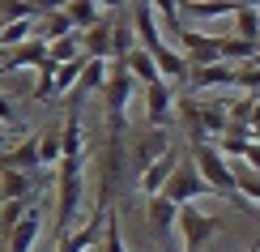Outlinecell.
Wrapping results in <instances>:
<instances>
[{"instance_id": "6da1fadb", "label": "cell", "mask_w": 260, "mask_h": 252, "mask_svg": "<svg viewBox=\"0 0 260 252\" xmlns=\"http://www.w3.org/2000/svg\"><path fill=\"white\" fill-rule=\"evenodd\" d=\"M179 120L188 128V141H222V133L231 128V111L226 103H201L197 94H179Z\"/></svg>"}, {"instance_id": "7a4b0ae2", "label": "cell", "mask_w": 260, "mask_h": 252, "mask_svg": "<svg viewBox=\"0 0 260 252\" xmlns=\"http://www.w3.org/2000/svg\"><path fill=\"white\" fill-rule=\"evenodd\" d=\"M85 154L81 158H64L56 171V214H60V235L77 231V214H81V180H85Z\"/></svg>"}, {"instance_id": "3957f363", "label": "cell", "mask_w": 260, "mask_h": 252, "mask_svg": "<svg viewBox=\"0 0 260 252\" xmlns=\"http://www.w3.org/2000/svg\"><path fill=\"white\" fill-rule=\"evenodd\" d=\"M192 158H197L201 175L213 184V188H218V197H231L239 210H252V205L243 201V192H239V175L226 167V154H222L218 146H213V141H197V146H192Z\"/></svg>"}, {"instance_id": "277c9868", "label": "cell", "mask_w": 260, "mask_h": 252, "mask_svg": "<svg viewBox=\"0 0 260 252\" xmlns=\"http://www.w3.org/2000/svg\"><path fill=\"white\" fill-rule=\"evenodd\" d=\"M133 69L124 60H111V77L103 86V103H107V124H111V141L124 137V107H128V94H133Z\"/></svg>"}, {"instance_id": "5b68a950", "label": "cell", "mask_w": 260, "mask_h": 252, "mask_svg": "<svg viewBox=\"0 0 260 252\" xmlns=\"http://www.w3.org/2000/svg\"><path fill=\"white\" fill-rule=\"evenodd\" d=\"M162 192H167L175 205H192V201H201V197H213L218 188H213V184L201 175L197 158H192V154H183V162L175 167V175L167 180V188H162Z\"/></svg>"}, {"instance_id": "8992f818", "label": "cell", "mask_w": 260, "mask_h": 252, "mask_svg": "<svg viewBox=\"0 0 260 252\" xmlns=\"http://www.w3.org/2000/svg\"><path fill=\"white\" fill-rule=\"evenodd\" d=\"M107 214H111V205L103 201L99 210L90 214V222H81L77 231H69V235H56V252H85V248H94L107 235Z\"/></svg>"}, {"instance_id": "52a82bcc", "label": "cell", "mask_w": 260, "mask_h": 252, "mask_svg": "<svg viewBox=\"0 0 260 252\" xmlns=\"http://www.w3.org/2000/svg\"><path fill=\"white\" fill-rule=\"evenodd\" d=\"M145 120H149V128H167L171 120H179V98L171 90V81L145 86Z\"/></svg>"}, {"instance_id": "ba28073f", "label": "cell", "mask_w": 260, "mask_h": 252, "mask_svg": "<svg viewBox=\"0 0 260 252\" xmlns=\"http://www.w3.org/2000/svg\"><path fill=\"white\" fill-rule=\"evenodd\" d=\"M179 231H183V252H201L205 244H209V235L218 231V218L183 205V210H179Z\"/></svg>"}, {"instance_id": "9c48e42d", "label": "cell", "mask_w": 260, "mask_h": 252, "mask_svg": "<svg viewBox=\"0 0 260 252\" xmlns=\"http://www.w3.org/2000/svg\"><path fill=\"white\" fill-rule=\"evenodd\" d=\"M183 56L192 60V69H205V64L222 60V35H201V30H183L179 35Z\"/></svg>"}, {"instance_id": "30bf717a", "label": "cell", "mask_w": 260, "mask_h": 252, "mask_svg": "<svg viewBox=\"0 0 260 252\" xmlns=\"http://www.w3.org/2000/svg\"><path fill=\"white\" fill-rule=\"evenodd\" d=\"M179 162H183V150H179V146H171L162 158H154L145 171H141V180H137V184H141V192H145V197H158L162 188H167V180L175 175Z\"/></svg>"}, {"instance_id": "8fae6325", "label": "cell", "mask_w": 260, "mask_h": 252, "mask_svg": "<svg viewBox=\"0 0 260 252\" xmlns=\"http://www.w3.org/2000/svg\"><path fill=\"white\" fill-rule=\"evenodd\" d=\"M0 171H26V175H39V171H43V146H39V137L17 141L13 150H0Z\"/></svg>"}, {"instance_id": "7c38bea8", "label": "cell", "mask_w": 260, "mask_h": 252, "mask_svg": "<svg viewBox=\"0 0 260 252\" xmlns=\"http://www.w3.org/2000/svg\"><path fill=\"white\" fill-rule=\"evenodd\" d=\"M47 60H51L47 39H26L21 47L9 51V60H5V64H0V77H9V73H17V69H43Z\"/></svg>"}, {"instance_id": "4fadbf2b", "label": "cell", "mask_w": 260, "mask_h": 252, "mask_svg": "<svg viewBox=\"0 0 260 252\" xmlns=\"http://www.w3.org/2000/svg\"><path fill=\"white\" fill-rule=\"evenodd\" d=\"M133 26H137V35H141V47L149 51L154 60H162L167 56V43H162V35H158V26H154V5L149 0H141V5H133Z\"/></svg>"}, {"instance_id": "5bb4252c", "label": "cell", "mask_w": 260, "mask_h": 252, "mask_svg": "<svg viewBox=\"0 0 260 252\" xmlns=\"http://www.w3.org/2000/svg\"><path fill=\"white\" fill-rule=\"evenodd\" d=\"M235 81H239V69L226 64V60H218V64H205V69H192L188 90L201 94V90H222V86H235Z\"/></svg>"}, {"instance_id": "9a60e30c", "label": "cell", "mask_w": 260, "mask_h": 252, "mask_svg": "<svg viewBox=\"0 0 260 252\" xmlns=\"http://www.w3.org/2000/svg\"><path fill=\"white\" fill-rule=\"evenodd\" d=\"M179 210H183V205H175V201H171L167 192L149 197V205H145V218H149V231H154V235H167L171 227L179 222Z\"/></svg>"}, {"instance_id": "2e32d148", "label": "cell", "mask_w": 260, "mask_h": 252, "mask_svg": "<svg viewBox=\"0 0 260 252\" xmlns=\"http://www.w3.org/2000/svg\"><path fill=\"white\" fill-rule=\"evenodd\" d=\"M81 47H85V56H90V60H107L115 51V21H99L94 30H85Z\"/></svg>"}, {"instance_id": "e0dca14e", "label": "cell", "mask_w": 260, "mask_h": 252, "mask_svg": "<svg viewBox=\"0 0 260 252\" xmlns=\"http://www.w3.org/2000/svg\"><path fill=\"white\" fill-rule=\"evenodd\" d=\"M39 231H43V210L35 205V210L17 222V231L9 235V252H30V248H35V239H39Z\"/></svg>"}, {"instance_id": "ac0fdd59", "label": "cell", "mask_w": 260, "mask_h": 252, "mask_svg": "<svg viewBox=\"0 0 260 252\" xmlns=\"http://www.w3.org/2000/svg\"><path fill=\"white\" fill-rule=\"evenodd\" d=\"M73 30H77V26H73L69 9H56V13H47V17H39V21H35V39H47V43L69 39Z\"/></svg>"}, {"instance_id": "d6986e66", "label": "cell", "mask_w": 260, "mask_h": 252, "mask_svg": "<svg viewBox=\"0 0 260 252\" xmlns=\"http://www.w3.org/2000/svg\"><path fill=\"white\" fill-rule=\"evenodd\" d=\"M222 60L226 64H256L260 60V43H247V39H239V35H222Z\"/></svg>"}, {"instance_id": "ffe728a7", "label": "cell", "mask_w": 260, "mask_h": 252, "mask_svg": "<svg viewBox=\"0 0 260 252\" xmlns=\"http://www.w3.org/2000/svg\"><path fill=\"white\" fill-rule=\"evenodd\" d=\"M107 77H111V64H107V60H90V69L81 73L77 90H73V103H77V98H85V94H99L103 86H107Z\"/></svg>"}, {"instance_id": "44dd1931", "label": "cell", "mask_w": 260, "mask_h": 252, "mask_svg": "<svg viewBox=\"0 0 260 252\" xmlns=\"http://www.w3.org/2000/svg\"><path fill=\"white\" fill-rule=\"evenodd\" d=\"M128 69H133V77H137L141 86H154V81H167V77H162V69H158V60L149 56L145 47H137L133 56H128Z\"/></svg>"}, {"instance_id": "7402d4cb", "label": "cell", "mask_w": 260, "mask_h": 252, "mask_svg": "<svg viewBox=\"0 0 260 252\" xmlns=\"http://www.w3.org/2000/svg\"><path fill=\"white\" fill-rule=\"evenodd\" d=\"M35 205H39V201H30V197H21V201H5V205H0V239L13 235V231H17V222H21L30 210H35Z\"/></svg>"}, {"instance_id": "603a6c76", "label": "cell", "mask_w": 260, "mask_h": 252, "mask_svg": "<svg viewBox=\"0 0 260 252\" xmlns=\"http://www.w3.org/2000/svg\"><path fill=\"white\" fill-rule=\"evenodd\" d=\"M90 69V56H77V60H69V64H60L56 69V94H73L77 90V81H81V73Z\"/></svg>"}, {"instance_id": "cb8c5ba5", "label": "cell", "mask_w": 260, "mask_h": 252, "mask_svg": "<svg viewBox=\"0 0 260 252\" xmlns=\"http://www.w3.org/2000/svg\"><path fill=\"white\" fill-rule=\"evenodd\" d=\"M39 146H43V167H60V158H64V128L51 124L47 133L39 137Z\"/></svg>"}, {"instance_id": "d4e9b609", "label": "cell", "mask_w": 260, "mask_h": 252, "mask_svg": "<svg viewBox=\"0 0 260 252\" xmlns=\"http://www.w3.org/2000/svg\"><path fill=\"white\" fill-rule=\"evenodd\" d=\"M69 17H73V26H77L81 35H85V30H94V26H99V0H73Z\"/></svg>"}, {"instance_id": "484cf974", "label": "cell", "mask_w": 260, "mask_h": 252, "mask_svg": "<svg viewBox=\"0 0 260 252\" xmlns=\"http://www.w3.org/2000/svg\"><path fill=\"white\" fill-rule=\"evenodd\" d=\"M26 39H35V21L30 17H21V21H5V35H0V47H21Z\"/></svg>"}, {"instance_id": "4316f807", "label": "cell", "mask_w": 260, "mask_h": 252, "mask_svg": "<svg viewBox=\"0 0 260 252\" xmlns=\"http://www.w3.org/2000/svg\"><path fill=\"white\" fill-rule=\"evenodd\" d=\"M235 35L247 39V43H260V13L252 5H243L239 13H235Z\"/></svg>"}, {"instance_id": "83f0119b", "label": "cell", "mask_w": 260, "mask_h": 252, "mask_svg": "<svg viewBox=\"0 0 260 252\" xmlns=\"http://www.w3.org/2000/svg\"><path fill=\"white\" fill-rule=\"evenodd\" d=\"M47 47H51V64H69V60H77V56H85V47H81V35L56 39V43H47Z\"/></svg>"}, {"instance_id": "f1b7e54d", "label": "cell", "mask_w": 260, "mask_h": 252, "mask_svg": "<svg viewBox=\"0 0 260 252\" xmlns=\"http://www.w3.org/2000/svg\"><path fill=\"white\" fill-rule=\"evenodd\" d=\"M56 69H60V64H51V60L39 69V81L30 86V98H39V103H43V98H51V94H56Z\"/></svg>"}, {"instance_id": "f546056e", "label": "cell", "mask_w": 260, "mask_h": 252, "mask_svg": "<svg viewBox=\"0 0 260 252\" xmlns=\"http://www.w3.org/2000/svg\"><path fill=\"white\" fill-rule=\"evenodd\" d=\"M128 35H133V21L120 17V21H115V51H111V60H124L128 64V56H133V39H128Z\"/></svg>"}, {"instance_id": "4dcf8cb0", "label": "cell", "mask_w": 260, "mask_h": 252, "mask_svg": "<svg viewBox=\"0 0 260 252\" xmlns=\"http://www.w3.org/2000/svg\"><path fill=\"white\" fill-rule=\"evenodd\" d=\"M103 252H128L124 244V231H120V214H107V235H103Z\"/></svg>"}, {"instance_id": "1f68e13d", "label": "cell", "mask_w": 260, "mask_h": 252, "mask_svg": "<svg viewBox=\"0 0 260 252\" xmlns=\"http://www.w3.org/2000/svg\"><path fill=\"white\" fill-rule=\"evenodd\" d=\"M235 86H239L243 94H256L260 98V64H239V81H235Z\"/></svg>"}, {"instance_id": "d6a6232c", "label": "cell", "mask_w": 260, "mask_h": 252, "mask_svg": "<svg viewBox=\"0 0 260 252\" xmlns=\"http://www.w3.org/2000/svg\"><path fill=\"white\" fill-rule=\"evenodd\" d=\"M226 107H231V120H235V124H252L256 94H243V98H235V103H226Z\"/></svg>"}, {"instance_id": "836d02e7", "label": "cell", "mask_w": 260, "mask_h": 252, "mask_svg": "<svg viewBox=\"0 0 260 252\" xmlns=\"http://www.w3.org/2000/svg\"><path fill=\"white\" fill-rule=\"evenodd\" d=\"M239 192L247 205H260V171H243L239 175Z\"/></svg>"}, {"instance_id": "e575fe53", "label": "cell", "mask_w": 260, "mask_h": 252, "mask_svg": "<svg viewBox=\"0 0 260 252\" xmlns=\"http://www.w3.org/2000/svg\"><path fill=\"white\" fill-rule=\"evenodd\" d=\"M0 124H5L9 133H21V120L13 111V98H5V94H0Z\"/></svg>"}, {"instance_id": "d590c367", "label": "cell", "mask_w": 260, "mask_h": 252, "mask_svg": "<svg viewBox=\"0 0 260 252\" xmlns=\"http://www.w3.org/2000/svg\"><path fill=\"white\" fill-rule=\"evenodd\" d=\"M243 158H247V167H252V171H260V146H247Z\"/></svg>"}, {"instance_id": "8d00e7d4", "label": "cell", "mask_w": 260, "mask_h": 252, "mask_svg": "<svg viewBox=\"0 0 260 252\" xmlns=\"http://www.w3.org/2000/svg\"><path fill=\"white\" fill-rule=\"evenodd\" d=\"M124 0H99V9H120Z\"/></svg>"}, {"instance_id": "74e56055", "label": "cell", "mask_w": 260, "mask_h": 252, "mask_svg": "<svg viewBox=\"0 0 260 252\" xmlns=\"http://www.w3.org/2000/svg\"><path fill=\"white\" fill-rule=\"evenodd\" d=\"M247 252H260V231H256V239H252V244H247Z\"/></svg>"}, {"instance_id": "f35d334b", "label": "cell", "mask_w": 260, "mask_h": 252, "mask_svg": "<svg viewBox=\"0 0 260 252\" xmlns=\"http://www.w3.org/2000/svg\"><path fill=\"white\" fill-rule=\"evenodd\" d=\"M235 5H260V0H235Z\"/></svg>"}, {"instance_id": "ab89813d", "label": "cell", "mask_w": 260, "mask_h": 252, "mask_svg": "<svg viewBox=\"0 0 260 252\" xmlns=\"http://www.w3.org/2000/svg\"><path fill=\"white\" fill-rule=\"evenodd\" d=\"M5 141H9V137H5V133H0V146H5Z\"/></svg>"}, {"instance_id": "60d3db41", "label": "cell", "mask_w": 260, "mask_h": 252, "mask_svg": "<svg viewBox=\"0 0 260 252\" xmlns=\"http://www.w3.org/2000/svg\"><path fill=\"white\" fill-rule=\"evenodd\" d=\"M252 128H256V137H260V124H252Z\"/></svg>"}, {"instance_id": "b9f144b4", "label": "cell", "mask_w": 260, "mask_h": 252, "mask_svg": "<svg viewBox=\"0 0 260 252\" xmlns=\"http://www.w3.org/2000/svg\"><path fill=\"white\" fill-rule=\"evenodd\" d=\"M0 35H5V21H0Z\"/></svg>"}, {"instance_id": "7bdbcfd3", "label": "cell", "mask_w": 260, "mask_h": 252, "mask_svg": "<svg viewBox=\"0 0 260 252\" xmlns=\"http://www.w3.org/2000/svg\"><path fill=\"white\" fill-rule=\"evenodd\" d=\"M0 205H5V197H0Z\"/></svg>"}, {"instance_id": "ee69618b", "label": "cell", "mask_w": 260, "mask_h": 252, "mask_svg": "<svg viewBox=\"0 0 260 252\" xmlns=\"http://www.w3.org/2000/svg\"><path fill=\"white\" fill-rule=\"evenodd\" d=\"M256 64H260V60H256Z\"/></svg>"}]
</instances>
